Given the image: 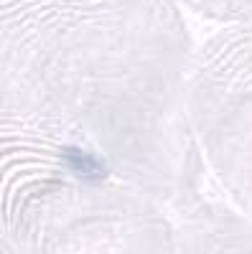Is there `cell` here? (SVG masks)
Returning <instances> with one entry per match:
<instances>
[{
  "mask_svg": "<svg viewBox=\"0 0 252 254\" xmlns=\"http://www.w3.org/2000/svg\"><path fill=\"white\" fill-rule=\"evenodd\" d=\"M183 10L214 20L219 28L252 33V0H173Z\"/></svg>",
  "mask_w": 252,
  "mask_h": 254,
  "instance_id": "cell-2",
  "label": "cell"
},
{
  "mask_svg": "<svg viewBox=\"0 0 252 254\" xmlns=\"http://www.w3.org/2000/svg\"><path fill=\"white\" fill-rule=\"evenodd\" d=\"M186 117L204 173L252 214V33L219 28L194 49Z\"/></svg>",
  "mask_w": 252,
  "mask_h": 254,
  "instance_id": "cell-1",
  "label": "cell"
}]
</instances>
